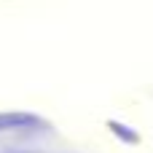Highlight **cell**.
<instances>
[{
  "instance_id": "1",
  "label": "cell",
  "mask_w": 153,
  "mask_h": 153,
  "mask_svg": "<svg viewBox=\"0 0 153 153\" xmlns=\"http://www.w3.org/2000/svg\"><path fill=\"white\" fill-rule=\"evenodd\" d=\"M40 121L30 113H0V132H13V129H30V126H38Z\"/></svg>"
}]
</instances>
